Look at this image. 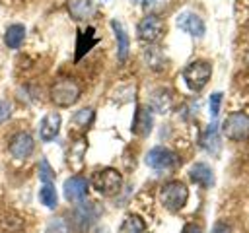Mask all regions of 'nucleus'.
I'll return each instance as SVG.
<instances>
[{"mask_svg": "<svg viewBox=\"0 0 249 233\" xmlns=\"http://www.w3.org/2000/svg\"><path fill=\"white\" fill-rule=\"evenodd\" d=\"M47 233H70V223L64 216H56L49 221L47 225Z\"/></svg>", "mask_w": 249, "mask_h": 233, "instance_id": "a878e982", "label": "nucleus"}, {"mask_svg": "<svg viewBox=\"0 0 249 233\" xmlns=\"http://www.w3.org/2000/svg\"><path fill=\"white\" fill-rule=\"evenodd\" d=\"M146 62H148L152 68H161L163 62H165V58H163V54L160 52V49L152 47V49L146 52Z\"/></svg>", "mask_w": 249, "mask_h": 233, "instance_id": "bb28decb", "label": "nucleus"}, {"mask_svg": "<svg viewBox=\"0 0 249 233\" xmlns=\"http://www.w3.org/2000/svg\"><path fill=\"white\" fill-rule=\"evenodd\" d=\"M210 233H231V227H230L228 223H224V221H218V223L212 227Z\"/></svg>", "mask_w": 249, "mask_h": 233, "instance_id": "7c9ffc66", "label": "nucleus"}, {"mask_svg": "<svg viewBox=\"0 0 249 233\" xmlns=\"http://www.w3.org/2000/svg\"><path fill=\"white\" fill-rule=\"evenodd\" d=\"M181 233H202V229H200L196 223H187V225L181 229Z\"/></svg>", "mask_w": 249, "mask_h": 233, "instance_id": "2f4dec72", "label": "nucleus"}, {"mask_svg": "<svg viewBox=\"0 0 249 233\" xmlns=\"http://www.w3.org/2000/svg\"><path fill=\"white\" fill-rule=\"evenodd\" d=\"M130 2H134V4H142V6H152L156 0H130Z\"/></svg>", "mask_w": 249, "mask_h": 233, "instance_id": "473e14b6", "label": "nucleus"}, {"mask_svg": "<svg viewBox=\"0 0 249 233\" xmlns=\"http://www.w3.org/2000/svg\"><path fill=\"white\" fill-rule=\"evenodd\" d=\"M39 179L43 183H53V179H54V171H53V167L49 165L47 159L39 161Z\"/></svg>", "mask_w": 249, "mask_h": 233, "instance_id": "cd10ccee", "label": "nucleus"}, {"mask_svg": "<svg viewBox=\"0 0 249 233\" xmlns=\"http://www.w3.org/2000/svg\"><path fill=\"white\" fill-rule=\"evenodd\" d=\"M25 39V27L21 23H12L6 31H4V45L8 49H19V45Z\"/></svg>", "mask_w": 249, "mask_h": 233, "instance_id": "aec40b11", "label": "nucleus"}, {"mask_svg": "<svg viewBox=\"0 0 249 233\" xmlns=\"http://www.w3.org/2000/svg\"><path fill=\"white\" fill-rule=\"evenodd\" d=\"M91 183H93V188L97 192H101L105 196H115L123 188V175L113 167H105L93 175Z\"/></svg>", "mask_w": 249, "mask_h": 233, "instance_id": "39448f33", "label": "nucleus"}, {"mask_svg": "<svg viewBox=\"0 0 249 233\" xmlns=\"http://www.w3.org/2000/svg\"><path fill=\"white\" fill-rule=\"evenodd\" d=\"M136 35L144 43H154L163 35V21L158 16H144L136 25Z\"/></svg>", "mask_w": 249, "mask_h": 233, "instance_id": "0eeeda50", "label": "nucleus"}, {"mask_svg": "<svg viewBox=\"0 0 249 233\" xmlns=\"http://www.w3.org/2000/svg\"><path fill=\"white\" fill-rule=\"evenodd\" d=\"M152 124H154L152 111L148 107L140 105L136 109V115H134V120H132V132L138 134V136H148L150 130H152Z\"/></svg>", "mask_w": 249, "mask_h": 233, "instance_id": "dca6fc26", "label": "nucleus"}, {"mask_svg": "<svg viewBox=\"0 0 249 233\" xmlns=\"http://www.w3.org/2000/svg\"><path fill=\"white\" fill-rule=\"evenodd\" d=\"M220 105H222V93L216 91V93L210 95V115H212V118L218 116V113H220Z\"/></svg>", "mask_w": 249, "mask_h": 233, "instance_id": "c85d7f7f", "label": "nucleus"}, {"mask_svg": "<svg viewBox=\"0 0 249 233\" xmlns=\"http://www.w3.org/2000/svg\"><path fill=\"white\" fill-rule=\"evenodd\" d=\"M93 118H95V111L91 107H84V109H80V111H76L72 115V120L70 122H72L74 128L86 130V128H89L93 124Z\"/></svg>", "mask_w": 249, "mask_h": 233, "instance_id": "4be33fe9", "label": "nucleus"}, {"mask_svg": "<svg viewBox=\"0 0 249 233\" xmlns=\"http://www.w3.org/2000/svg\"><path fill=\"white\" fill-rule=\"evenodd\" d=\"M23 221L14 212H0V231L4 233H18L21 229Z\"/></svg>", "mask_w": 249, "mask_h": 233, "instance_id": "5701e85b", "label": "nucleus"}, {"mask_svg": "<svg viewBox=\"0 0 249 233\" xmlns=\"http://www.w3.org/2000/svg\"><path fill=\"white\" fill-rule=\"evenodd\" d=\"M189 179L200 186H212L214 184V171L210 165L202 163V161H196L191 165L189 169Z\"/></svg>", "mask_w": 249, "mask_h": 233, "instance_id": "4468645a", "label": "nucleus"}, {"mask_svg": "<svg viewBox=\"0 0 249 233\" xmlns=\"http://www.w3.org/2000/svg\"><path fill=\"white\" fill-rule=\"evenodd\" d=\"M95 221V208L89 202H80L78 208L74 210V223L76 229H80L82 233H86Z\"/></svg>", "mask_w": 249, "mask_h": 233, "instance_id": "ddd939ff", "label": "nucleus"}, {"mask_svg": "<svg viewBox=\"0 0 249 233\" xmlns=\"http://www.w3.org/2000/svg\"><path fill=\"white\" fill-rule=\"evenodd\" d=\"M111 29H113L115 39H117V56H119V60L123 62V60L126 58V54H128V45H130L128 33H126V29L123 27V23L117 21V19L111 21Z\"/></svg>", "mask_w": 249, "mask_h": 233, "instance_id": "f3484780", "label": "nucleus"}, {"mask_svg": "<svg viewBox=\"0 0 249 233\" xmlns=\"http://www.w3.org/2000/svg\"><path fill=\"white\" fill-rule=\"evenodd\" d=\"M82 87L74 78H58L51 89H49V97L56 107H72L78 99H80Z\"/></svg>", "mask_w": 249, "mask_h": 233, "instance_id": "f257e3e1", "label": "nucleus"}, {"mask_svg": "<svg viewBox=\"0 0 249 233\" xmlns=\"http://www.w3.org/2000/svg\"><path fill=\"white\" fill-rule=\"evenodd\" d=\"M222 134L228 140H235V142L249 140V115L241 111L230 113L222 122Z\"/></svg>", "mask_w": 249, "mask_h": 233, "instance_id": "20e7f679", "label": "nucleus"}, {"mask_svg": "<svg viewBox=\"0 0 249 233\" xmlns=\"http://www.w3.org/2000/svg\"><path fill=\"white\" fill-rule=\"evenodd\" d=\"M202 148L206 151H210L212 155H216L220 151V134H218V124L212 120L202 136Z\"/></svg>", "mask_w": 249, "mask_h": 233, "instance_id": "412c9836", "label": "nucleus"}, {"mask_svg": "<svg viewBox=\"0 0 249 233\" xmlns=\"http://www.w3.org/2000/svg\"><path fill=\"white\" fill-rule=\"evenodd\" d=\"M39 200L45 208H51L54 210L56 204H58V194H56V188L53 186V183H43L41 190H39Z\"/></svg>", "mask_w": 249, "mask_h": 233, "instance_id": "393cba45", "label": "nucleus"}, {"mask_svg": "<svg viewBox=\"0 0 249 233\" xmlns=\"http://www.w3.org/2000/svg\"><path fill=\"white\" fill-rule=\"evenodd\" d=\"M177 27L181 29V31H185V33H189L191 37H202L204 35V31H206V25H204V21L200 19V16L198 14H195V12H181L179 16H177Z\"/></svg>", "mask_w": 249, "mask_h": 233, "instance_id": "6e6552de", "label": "nucleus"}, {"mask_svg": "<svg viewBox=\"0 0 249 233\" xmlns=\"http://www.w3.org/2000/svg\"><path fill=\"white\" fill-rule=\"evenodd\" d=\"M33 150H35V140H33V136L29 132H18V134H14L12 140H10V144H8V151L14 157H19V159L29 157L33 153Z\"/></svg>", "mask_w": 249, "mask_h": 233, "instance_id": "1a4fd4ad", "label": "nucleus"}, {"mask_svg": "<svg viewBox=\"0 0 249 233\" xmlns=\"http://www.w3.org/2000/svg\"><path fill=\"white\" fill-rule=\"evenodd\" d=\"M86 150H88V142H86L84 138H78V140H74V142L70 144V150H68L66 161H68V165H70L74 171H76V169L82 165Z\"/></svg>", "mask_w": 249, "mask_h": 233, "instance_id": "a211bd4d", "label": "nucleus"}, {"mask_svg": "<svg viewBox=\"0 0 249 233\" xmlns=\"http://www.w3.org/2000/svg\"><path fill=\"white\" fill-rule=\"evenodd\" d=\"M101 2H109V0H101Z\"/></svg>", "mask_w": 249, "mask_h": 233, "instance_id": "72a5a7b5", "label": "nucleus"}, {"mask_svg": "<svg viewBox=\"0 0 249 233\" xmlns=\"http://www.w3.org/2000/svg\"><path fill=\"white\" fill-rule=\"evenodd\" d=\"M187 200H189V188L181 181L165 183L163 188L160 190V202L169 212H179L187 204Z\"/></svg>", "mask_w": 249, "mask_h": 233, "instance_id": "f03ea898", "label": "nucleus"}, {"mask_svg": "<svg viewBox=\"0 0 249 233\" xmlns=\"http://www.w3.org/2000/svg\"><path fill=\"white\" fill-rule=\"evenodd\" d=\"M99 41V37L95 35V29L93 27H86L84 31H78V37H76V54H74V60L78 62L95 43Z\"/></svg>", "mask_w": 249, "mask_h": 233, "instance_id": "2eb2a0df", "label": "nucleus"}, {"mask_svg": "<svg viewBox=\"0 0 249 233\" xmlns=\"http://www.w3.org/2000/svg\"><path fill=\"white\" fill-rule=\"evenodd\" d=\"M60 124H62V118L58 113H47L41 120V126H39V136L43 142H51L58 136L60 132Z\"/></svg>", "mask_w": 249, "mask_h": 233, "instance_id": "f8f14e48", "label": "nucleus"}, {"mask_svg": "<svg viewBox=\"0 0 249 233\" xmlns=\"http://www.w3.org/2000/svg\"><path fill=\"white\" fill-rule=\"evenodd\" d=\"M88 196V181L80 175H72L70 179L64 181V198L72 204L84 202Z\"/></svg>", "mask_w": 249, "mask_h": 233, "instance_id": "9d476101", "label": "nucleus"}, {"mask_svg": "<svg viewBox=\"0 0 249 233\" xmlns=\"http://www.w3.org/2000/svg\"><path fill=\"white\" fill-rule=\"evenodd\" d=\"M146 165L150 169H156V171H169V169H175L179 165V159L177 155L169 150V148H163V146H156L152 148L146 157H144Z\"/></svg>", "mask_w": 249, "mask_h": 233, "instance_id": "423d86ee", "label": "nucleus"}, {"mask_svg": "<svg viewBox=\"0 0 249 233\" xmlns=\"http://www.w3.org/2000/svg\"><path fill=\"white\" fill-rule=\"evenodd\" d=\"M212 76V64L208 60H195L183 70V80L191 91H200Z\"/></svg>", "mask_w": 249, "mask_h": 233, "instance_id": "7ed1b4c3", "label": "nucleus"}, {"mask_svg": "<svg viewBox=\"0 0 249 233\" xmlns=\"http://www.w3.org/2000/svg\"><path fill=\"white\" fill-rule=\"evenodd\" d=\"M119 233H146V223L140 216L130 214L123 219V223L119 227Z\"/></svg>", "mask_w": 249, "mask_h": 233, "instance_id": "b1692460", "label": "nucleus"}, {"mask_svg": "<svg viewBox=\"0 0 249 233\" xmlns=\"http://www.w3.org/2000/svg\"><path fill=\"white\" fill-rule=\"evenodd\" d=\"M66 10L78 21H86V19L93 17L95 12H97L93 0H68L66 2Z\"/></svg>", "mask_w": 249, "mask_h": 233, "instance_id": "9b49d317", "label": "nucleus"}, {"mask_svg": "<svg viewBox=\"0 0 249 233\" xmlns=\"http://www.w3.org/2000/svg\"><path fill=\"white\" fill-rule=\"evenodd\" d=\"M10 115H12V105H10L8 101L0 99V122L8 120V118H10Z\"/></svg>", "mask_w": 249, "mask_h": 233, "instance_id": "c756f323", "label": "nucleus"}, {"mask_svg": "<svg viewBox=\"0 0 249 233\" xmlns=\"http://www.w3.org/2000/svg\"><path fill=\"white\" fill-rule=\"evenodd\" d=\"M169 107H171V93L167 89H158L150 95V107H148L150 111L163 115L169 111Z\"/></svg>", "mask_w": 249, "mask_h": 233, "instance_id": "6ab92c4d", "label": "nucleus"}]
</instances>
